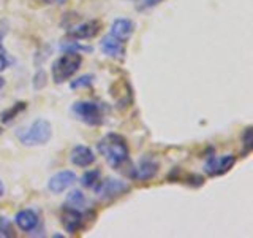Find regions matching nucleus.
<instances>
[{"mask_svg":"<svg viewBox=\"0 0 253 238\" xmlns=\"http://www.w3.org/2000/svg\"><path fill=\"white\" fill-rule=\"evenodd\" d=\"M16 137L24 146H44L52 137V125L46 119H35L27 127L16 130Z\"/></svg>","mask_w":253,"mask_h":238,"instance_id":"obj_2","label":"nucleus"},{"mask_svg":"<svg viewBox=\"0 0 253 238\" xmlns=\"http://www.w3.org/2000/svg\"><path fill=\"white\" fill-rule=\"evenodd\" d=\"M60 222L63 229H65V232H68L70 235H75L84 227V214L81 210L65 205L60 213Z\"/></svg>","mask_w":253,"mask_h":238,"instance_id":"obj_6","label":"nucleus"},{"mask_svg":"<svg viewBox=\"0 0 253 238\" xmlns=\"http://www.w3.org/2000/svg\"><path fill=\"white\" fill-rule=\"evenodd\" d=\"M3 194H5V186H3V181L0 179V198L3 197Z\"/></svg>","mask_w":253,"mask_h":238,"instance_id":"obj_25","label":"nucleus"},{"mask_svg":"<svg viewBox=\"0 0 253 238\" xmlns=\"http://www.w3.org/2000/svg\"><path fill=\"white\" fill-rule=\"evenodd\" d=\"M60 50L63 53H78V54H81V53H92V46H84L79 43V40H65V42H62L60 43Z\"/></svg>","mask_w":253,"mask_h":238,"instance_id":"obj_15","label":"nucleus"},{"mask_svg":"<svg viewBox=\"0 0 253 238\" xmlns=\"http://www.w3.org/2000/svg\"><path fill=\"white\" fill-rule=\"evenodd\" d=\"M27 108V103L26 102H18L16 105H13L11 108H8V110H5L3 113H2V121L5 122V124H8V122H11L13 119H16V116H18L19 113H22L24 110Z\"/></svg>","mask_w":253,"mask_h":238,"instance_id":"obj_17","label":"nucleus"},{"mask_svg":"<svg viewBox=\"0 0 253 238\" xmlns=\"http://www.w3.org/2000/svg\"><path fill=\"white\" fill-rule=\"evenodd\" d=\"M103 29V22L98 19H89V21H84L78 26L71 27L68 30V37L73 38V40H92L95 38L100 30Z\"/></svg>","mask_w":253,"mask_h":238,"instance_id":"obj_9","label":"nucleus"},{"mask_svg":"<svg viewBox=\"0 0 253 238\" xmlns=\"http://www.w3.org/2000/svg\"><path fill=\"white\" fill-rule=\"evenodd\" d=\"M3 87H5V79H3L2 76H0V91H2Z\"/></svg>","mask_w":253,"mask_h":238,"instance_id":"obj_27","label":"nucleus"},{"mask_svg":"<svg viewBox=\"0 0 253 238\" xmlns=\"http://www.w3.org/2000/svg\"><path fill=\"white\" fill-rule=\"evenodd\" d=\"M70 161L73 165L85 169V167H90L92 164H95L97 156H95L92 148L84 146V145H76L70 153Z\"/></svg>","mask_w":253,"mask_h":238,"instance_id":"obj_12","label":"nucleus"},{"mask_svg":"<svg viewBox=\"0 0 253 238\" xmlns=\"http://www.w3.org/2000/svg\"><path fill=\"white\" fill-rule=\"evenodd\" d=\"M93 75H83L70 83L71 89H81V87H90L93 84Z\"/></svg>","mask_w":253,"mask_h":238,"instance_id":"obj_19","label":"nucleus"},{"mask_svg":"<svg viewBox=\"0 0 253 238\" xmlns=\"http://www.w3.org/2000/svg\"><path fill=\"white\" fill-rule=\"evenodd\" d=\"M87 202V198L84 195L83 190H79V189H75V190H71V192L67 195V205L68 206H73V208H78V210H83L84 208V205Z\"/></svg>","mask_w":253,"mask_h":238,"instance_id":"obj_16","label":"nucleus"},{"mask_svg":"<svg viewBox=\"0 0 253 238\" xmlns=\"http://www.w3.org/2000/svg\"><path fill=\"white\" fill-rule=\"evenodd\" d=\"M0 234H2L3 238L5 237H14V230H13L11 222L3 216H0Z\"/></svg>","mask_w":253,"mask_h":238,"instance_id":"obj_21","label":"nucleus"},{"mask_svg":"<svg viewBox=\"0 0 253 238\" xmlns=\"http://www.w3.org/2000/svg\"><path fill=\"white\" fill-rule=\"evenodd\" d=\"M98 153L105 157L109 167L113 169H121V167L128 161V143L121 133H106L97 143Z\"/></svg>","mask_w":253,"mask_h":238,"instance_id":"obj_1","label":"nucleus"},{"mask_svg":"<svg viewBox=\"0 0 253 238\" xmlns=\"http://www.w3.org/2000/svg\"><path fill=\"white\" fill-rule=\"evenodd\" d=\"M44 2H47V3H63L65 0H44Z\"/></svg>","mask_w":253,"mask_h":238,"instance_id":"obj_26","label":"nucleus"},{"mask_svg":"<svg viewBox=\"0 0 253 238\" xmlns=\"http://www.w3.org/2000/svg\"><path fill=\"white\" fill-rule=\"evenodd\" d=\"M98 181H100V172L98 170H89L81 177V184L84 187H89V189H93Z\"/></svg>","mask_w":253,"mask_h":238,"instance_id":"obj_18","label":"nucleus"},{"mask_svg":"<svg viewBox=\"0 0 253 238\" xmlns=\"http://www.w3.org/2000/svg\"><path fill=\"white\" fill-rule=\"evenodd\" d=\"M38 222H40L38 214L30 208L21 210L16 213V216H14V224L18 226L22 232H32V230H35Z\"/></svg>","mask_w":253,"mask_h":238,"instance_id":"obj_14","label":"nucleus"},{"mask_svg":"<svg viewBox=\"0 0 253 238\" xmlns=\"http://www.w3.org/2000/svg\"><path fill=\"white\" fill-rule=\"evenodd\" d=\"M71 113L78 121L84 122L85 125H100L103 124L105 111L100 103H95L90 100H79L71 105Z\"/></svg>","mask_w":253,"mask_h":238,"instance_id":"obj_4","label":"nucleus"},{"mask_svg":"<svg viewBox=\"0 0 253 238\" xmlns=\"http://www.w3.org/2000/svg\"><path fill=\"white\" fill-rule=\"evenodd\" d=\"M10 65H11L10 56H8V51L2 46V43H0V73H2V71H5Z\"/></svg>","mask_w":253,"mask_h":238,"instance_id":"obj_22","label":"nucleus"},{"mask_svg":"<svg viewBox=\"0 0 253 238\" xmlns=\"http://www.w3.org/2000/svg\"><path fill=\"white\" fill-rule=\"evenodd\" d=\"M93 190L101 200H116V198L128 194L131 187L126 181L116 179V178H106V179H100L97 184H95Z\"/></svg>","mask_w":253,"mask_h":238,"instance_id":"obj_5","label":"nucleus"},{"mask_svg":"<svg viewBox=\"0 0 253 238\" xmlns=\"http://www.w3.org/2000/svg\"><path fill=\"white\" fill-rule=\"evenodd\" d=\"M236 164V156L234 154H226V156H209L208 161L204 165V172L209 175V177H220V175H225L233 169Z\"/></svg>","mask_w":253,"mask_h":238,"instance_id":"obj_7","label":"nucleus"},{"mask_svg":"<svg viewBox=\"0 0 253 238\" xmlns=\"http://www.w3.org/2000/svg\"><path fill=\"white\" fill-rule=\"evenodd\" d=\"M158 170H160V164L154 157H142L136 167H133L130 177L134 181H150L157 177Z\"/></svg>","mask_w":253,"mask_h":238,"instance_id":"obj_8","label":"nucleus"},{"mask_svg":"<svg viewBox=\"0 0 253 238\" xmlns=\"http://www.w3.org/2000/svg\"><path fill=\"white\" fill-rule=\"evenodd\" d=\"M160 2L163 0H142V10H146V8H152V6H157Z\"/></svg>","mask_w":253,"mask_h":238,"instance_id":"obj_23","label":"nucleus"},{"mask_svg":"<svg viewBox=\"0 0 253 238\" xmlns=\"http://www.w3.org/2000/svg\"><path fill=\"white\" fill-rule=\"evenodd\" d=\"M100 50L103 51V54H106L108 58L111 59H117V60H122L125 59V43L117 40L116 37H113L111 34L105 35L101 38L100 42Z\"/></svg>","mask_w":253,"mask_h":238,"instance_id":"obj_11","label":"nucleus"},{"mask_svg":"<svg viewBox=\"0 0 253 238\" xmlns=\"http://www.w3.org/2000/svg\"><path fill=\"white\" fill-rule=\"evenodd\" d=\"M242 143H244L245 154H249L250 151L253 149V127L252 125H249L247 129L244 130V133H242Z\"/></svg>","mask_w":253,"mask_h":238,"instance_id":"obj_20","label":"nucleus"},{"mask_svg":"<svg viewBox=\"0 0 253 238\" xmlns=\"http://www.w3.org/2000/svg\"><path fill=\"white\" fill-rule=\"evenodd\" d=\"M75 182H76V173L75 172L62 170V172H57L55 175H52V177L49 178V181H47V189H49L52 194H62L73 186Z\"/></svg>","mask_w":253,"mask_h":238,"instance_id":"obj_10","label":"nucleus"},{"mask_svg":"<svg viewBox=\"0 0 253 238\" xmlns=\"http://www.w3.org/2000/svg\"><path fill=\"white\" fill-rule=\"evenodd\" d=\"M109 34L116 37L117 40L126 43L134 34V22L128 18H117L111 24Z\"/></svg>","mask_w":253,"mask_h":238,"instance_id":"obj_13","label":"nucleus"},{"mask_svg":"<svg viewBox=\"0 0 253 238\" xmlns=\"http://www.w3.org/2000/svg\"><path fill=\"white\" fill-rule=\"evenodd\" d=\"M5 34H6V29L2 27V24H0V43H2V40H3Z\"/></svg>","mask_w":253,"mask_h":238,"instance_id":"obj_24","label":"nucleus"},{"mask_svg":"<svg viewBox=\"0 0 253 238\" xmlns=\"http://www.w3.org/2000/svg\"><path fill=\"white\" fill-rule=\"evenodd\" d=\"M83 65V56L78 53H63L52 62L51 75L55 84H62L71 79Z\"/></svg>","mask_w":253,"mask_h":238,"instance_id":"obj_3","label":"nucleus"}]
</instances>
